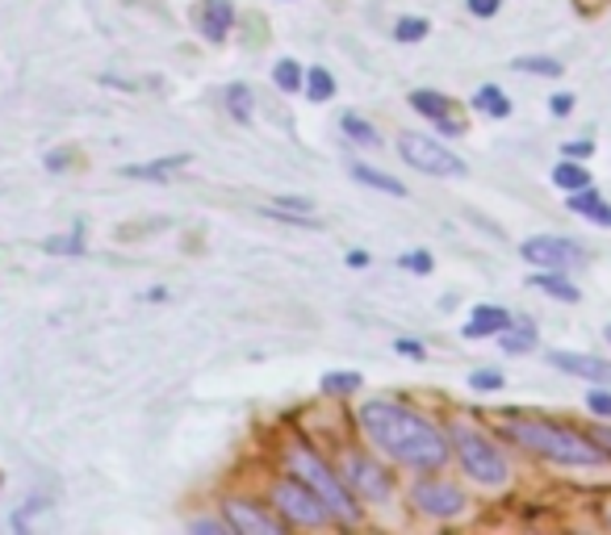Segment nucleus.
<instances>
[{"label": "nucleus", "instance_id": "13", "mask_svg": "<svg viewBox=\"0 0 611 535\" xmlns=\"http://www.w3.org/2000/svg\"><path fill=\"white\" fill-rule=\"evenodd\" d=\"M197 26H201V34L210 42H223L230 34V26H235V4L230 0H206L197 9Z\"/></svg>", "mask_w": 611, "mask_h": 535}, {"label": "nucleus", "instance_id": "18", "mask_svg": "<svg viewBox=\"0 0 611 535\" xmlns=\"http://www.w3.org/2000/svg\"><path fill=\"white\" fill-rule=\"evenodd\" d=\"M264 214L285 218V222H315V201L311 197H273V206H264Z\"/></svg>", "mask_w": 611, "mask_h": 535}, {"label": "nucleus", "instance_id": "23", "mask_svg": "<svg viewBox=\"0 0 611 535\" xmlns=\"http://www.w3.org/2000/svg\"><path fill=\"white\" fill-rule=\"evenodd\" d=\"M553 185L565 192L582 189V185H591V172L582 168V159H561L558 168H553Z\"/></svg>", "mask_w": 611, "mask_h": 535}, {"label": "nucleus", "instance_id": "9", "mask_svg": "<svg viewBox=\"0 0 611 535\" xmlns=\"http://www.w3.org/2000/svg\"><path fill=\"white\" fill-rule=\"evenodd\" d=\"M223 518H227L230 532L239 535H285V518H277L273 511H264L260 502L252 498H227L223 502Z\"/></svg>", "mask_w": 611, "mask_h": 535}, {"label": "nucleus", "instance_id": "19", "mask_svg": "<svg viewBox=\"0 0 611 535\" xmlns=\"http://www.w3.org/2000/svg\"><path fill=\"white\" fill-rule=\"evenodd\" d=\"M536 344H541V339H536V327H532V323H520V327L511 323V327L499 335V347H503L506 356H528Z\"/></svg>", "mask_w": 611, "mask_h": 535}, {"label": "nucleus", "instance_id": "41", "mask_svg": "<svg viewBox=\"0 0 611 535\" xmlns=\"http://www.w3.org/2000/svg\"><path fill=\"white\" fill-rule=\"evenodd\" d=\"M348 268H368V251H348Z\"/></svg>", "mask_w": 611, "mask_h": 535}, {"label": "nucleus", "instance_id": "37", "mask_svg": "<svg viewBox=\"0 0 611 535\" xmlns=\"http://www.w3.org/2000/svg\"><path fill=\"white\" fill-rule=\"evenodd\" d=\"M591 151H594L591 139H578V142H565V147H561V156L565 159H591Z\"/></svg>", "mask_w": 611, "mask_h": 535}, {"label": "nucleus", "instance_id": "44", "mask_svg": "<svg viewBox=\"0 0 611 535\" xmlns=\"http://www.w3.org/2000/svg\"><path fill=\"white\" fill-rule=\"evenodd\" d=\"M608 523H611V511H608Z\"/></svg>", "mask_w": 611, "mask_h": 535}, {"label": "nucleus", "instance_id": "34", "mask_svg": "<svg viewBox=\"0 0 611 535\" xmlns=\"http://www.w3.org/2000/svg\"><path fill=\"white\" fill-rule=\"evenodd\" d=\"M587 410H591L594 418H611V389H591Z\"/></svg>", "mask_w": 611, "mask_h": 535}, {"label": "nucleus", "instance_id": "38", "mask_svg": "<svg viewBox=\"0 0 611 535\" xmlns=\"http://www.w3.org/2000/svg\"><path fill=\"white\" fill-rule=\"evenodd\" d=\"M465 4H470L473 18H494L503 9V0H465Z\"/></svg>", "mask_w": 611, "mask_h": 535}, {"label": "nucleus", "instance_id": "32", "mask_svg": "<svg viewBox=\"0 0 611 535\" xmlns=\"http://www.w3.org/2000/svg\"><path fill=\"white\" fill-rule=\"evenodd\" d=\"M398 268H406V273H415V277H427V273L436 268V259H432V251H423V247H415V251H402V256H398Z\"/></svg>", "mask_w": 611, "mask_h": 535}, {"label": "nucleus", "instance_id": "39", "mask_svg": "<svg viewBox=\"0 0 611 535\" xmlns=\"http://www.w3.org/2000/svg\"><path fill=\"white\" fill-rule=\"evenodd\" d=\"M549 109H553L558 118H570V113H574V92H558V97H549Z\"/></svg>", "mask_w": 611, "mask_h": 535}, {"label": "nucleus", "instance_id": "14", "mask_svg": "<svg viewBox=\"0 0 611 535\" xmlns=\"http://www.w3.org/2000/svg\"><path fill=\"white\" fill-rule=\"evenodd\" d=\"M511 327V314L503 306H473L470 323H465V339H490Z\"/></svg>", "mask_w": 611, "mask_h": 535}, {"label": "nucleus", "instance_id": "43", "mask_svg": "<svg viewBox=\"0 0 611 535\" xmlns=\"http://www.w3.org/2000/svg\"><path fill=\"white\" fill-rule=\"evenodd\" d=\"M603 339H608V344H611V323H608V327H603Z\"/></svg>", "mask_w": 611, "mask_h": 535}, {"label": "nucleus", "instance_id": "36", "mask_svg": "<svg viewBox=\"0 0 611 535\" xmlns=\"http://www.w3.org/2000/svg\"><path fill=\"white\" fill-rule=\"evenodd\" d=\"M189 527H193L197 535H227V532H230L227 518H223V523H214V518H193Z\"/></svg>", "mask_w": 611, "mask_h": 535}, {"label": "nucleus", "instance_id": "5", "mask_svg": "<svg viewBox=\"0 0 611 535\" xmlns=\"http://www.w3.org/2000/svg\"><path fill=\"white\" fill-rule=\"evenodd\" d=\"M273 502H277V515L285 518L289 527H327L335 518L332 511H327V502L318 498L297 473L273 482Z\"/></svg>", "mask_w": 611, "mask_h": 535}, {"label": "nucleus", "instance_id": "8", "mask_svg": "<svg viewBox=\"0 0 611 535\" xmlns=\"http://www.w3.org/2000/svg\"><path fill=\"white\" fill-rule=\"evenodd\" d=\"M411 502L432 518H456V515H465V506H470L465 489L453 482H444V477H423V482H415L411 485Z\"/></svg>", "mask_w": 611, "mask_h": 535}, {"label": "nucleus", "instance_id": "17", "mask_svg": "<svg viewBox=\"0 0 611 535\" xmlns=\"http://www.w3.org/2000/svg\"><path fill=\"white\" fill-rule=\"evenodd\" d=\"M528 285H536V289H544V294L558 297V301H565V306H578V301H582V289H578L574 280L561 277V273H553V268H549V273H532Z\"/></svg>", "mask_w": 611, "mask_h": 535}, {"label": "nucleus", "instance_id": "25", "mask_svg": "<svg viewBox=\"0 0 611 535\" xmlns=\"http://www.w3.org/2000/svg\"><path fill=\"white\" fill-rule=\"evenodd\" d=\"M335 97V76L327 68H306V101H332Z\"/></svg>", "mask_w": 611, "mask_h": 535}, {"label": "nucleus", "instance_id": "33", "mask_svg": "<svg viewBox=\"0 0 611 535\" xmlns=\"http://www.w3.org/2000/svg\"><path fill=\"white\" fill-rule=\"evenodd\" d=\"M506 377L499 373V368H477V373H470V389H477V394H494V389H503Z\"/></svg>", "mask_w": 611, "mask_h": 535}, {"label": "nucleus", "instance_id": "20", "mask_svg": "<svg viewBox=\"0 0 611 535\" xmlns=\"http://www.w3.org/2000/svg\"><path fill=\"white\" fill-rule=\"evenodd\" d=\"M339 130H344V135H348V139L356 142V147H373V151L382 147V135H377V126H373L368 118H361V113H344V118H339Z\"/></svg>", "mask_w": 611, "mask_h": 535}, {"label": "nucleus", "instance_id": "26", "mask_svg": "<svg viewBox=\"0 0 611 535\" xmlns=\"http://www.w3.org/2000/svg\"><path fill=\"white\" fill-rule=\"evenodd\" d=\"M511 68H515V71H528V76H549V80L565 76V63L549 59V55H520V59H515Z\"/></svg>", "mask_w": 611, "mask_h": 535}, {"label": "nucleus", "instance_id": "10", "mask_svg": "<svg viewBox=\"0 0 611 535\" xmlns=\"http://www.w3.org/2000/svg\"><path fill=\"white\" fill-rule=\"evenodd\" d=\"M520 256L532 264V268H553V273H565L570 264H587V247H578L570 239H553V235H536L520 247Z\"/></svg>", "mask_w": 611, "mask_h": 535}, {"label": "nucleus", "instance_id": "16", "mask_svg": "<svg viewBox=\"0 0 611 535\" xmlns=\"http://www.w3.org/2000/svg\"><path fill=\"white\" fill-rule=\"evenodd\" d=\"M570 214H582V218H591L594 226H611V206L591 189V185H582V189L570 192Z\"/></svg>", "mask_w": 611, "mask_h": 535}, {"label": "nucleus", "instance_id": "6", "mask_svg": "<svg viewBox=\"0 0 611 535\" xmlns=\"http://www.w3.org/2000/svg\"><path fill=\"white\" fill-rule=\"evenodd\" d=\"M398 156L406 159V168H420L423 176H465V159L453 156L449 147H440L427 135H402L398 139Z\"/></svg>", "mask_w": 611, "mask_h": 535}, {"label": "nucleus", "instance_id": "27", "mask_svg": "<svg viewBox=\"0 0 611 535\" xmlns=\"http://www.w3.org/2000/svg\"><path fill=\"white\" fill-rule=\"evenodd\" d=\"M42 251H47V256H85V235H80V230L51 235V239H42Z\"/></svg>", "mask_w": 611, "mask_h": 535}, {"label": "nucleus", "instance_id": "40", "mask_svg": "<svg viewBox=\"0 0 611 535\" xmlns=\"http://www.w3.org/2000/svg\"><path fill=\"white\" fill-rule=\"evenodd\" d=\"M574 4H578V13H582V18H594L599 9H608L611 0H574Z\"/></svg>", "mask_w": 611, "mask_h": 535}, {"label": "nucleus", "instance_id": "3", "mask_svg": "<svg viewBox=\"0 0 611 535\" xmlns=\"http://www.w3.org/2000/svg\"><path fill=\"white\" fill-rule=\"evenodd\" d=\"M289 468H294L297 477L315 489L318 498L327 502V511H332L339 523H348V527L352 523H361V502L352 498L348 482H339V473H335V468L327 465L318 452H311V448H302V444H297V448L289 452Z\"/></svg>", "mask_w": 611, "mask_h": 535}, {"label": "nucleus", "instance_id": "11", "mask_svg": "<svg viewBox=\"0 0 611 535\" xmlns=\"http://www.w3.org/2000/svg\"><path fill=\"white\" fill-rule=\"evenodd\" d=\"M406 101H411L415 113H423V118L432 121L444 139H461V135H465V118L456 113L453 97H444V92H436V88H415Z\"/></svg>", "mask_w": 611, "mask_h": 535}, {"label": "nucleus", "instance_id": "31", "mask_svg": "<svg viewBox=\"0 0 611 535\" xmlns=\"http://www.w3.org/2000/svg\"><path fill=\"white\" fill-rule=\"evenodd\" d=\"M42 168L47 172H71V168H80V151L76 147H55V151H47Z\"/></svg>", "mask_w": 611, "mask_h": 535}, {"label": "nucleus", "instance_id": "1", "mask_svg": "<svg viewBox=\"0 0 611 535\" xmlns=\"http://www.w3.org/2000/svg\"><path fill=\"white\" fill-rule=\"evenodd\" d=\"M361 427L385 456H394L398 465L415 468V473H440L449 465V435L440 432L432 418H423L420 410H411L402 402H390V397L365 402Z\"/></svg>", "mask_w": 611, "mask_h": 535}, {"label": "nucleus", "instance_id": "24", "mask_svg": "<svg viewBox=\"0 0 611 535\" xmlns=\"http://www.w3.org/2000/svg\"><path fill=\"white\" fill-rule=\"evenodd\" d=\"M273 85H277L280 92H302V88H306V68H302L297 59H277Z\"/></svg>", "mask_w": 611, "mask_h": 535}, {"label": "nucleus", "instance_id": "7", "mask_svg": "<svg viewBox=\"0 0 611 535\" xmlns=\"http://www.w3.org/2000/svg\"><path fill=\"white\" fill-rule=\"evenodd\" d=\"M339 468H344L348 489H356L365 502H390V494H394L390 468H382L377 460H368L365 452H348V456L339 460Z\"/></svg>", "mask_w": 611, "mask_h": 535}, {"label": "nucleus", "instance_id": "42", "mask_svg": "<svg viewBox=\"0 0 611 535\" xmlns=\"http://www.w3.org/2000/svg\"><path fill=\"white\" fill-rule=\"evenodd\" d=\"M594 439H599V444H603V448L611 452V432H599V435H594Z\"/></svg>", "mask_w": 611, "mask_h": 535}, {"label": "nucleus", "instance_id": "30", "mask_svg": "<svg viewBox=\"0 0 611 535\" xmlns=\"http://www.w3.org/2000/svg\"><path fill=\"white\" fill-rule=\"evenodd\" d=\"M427 34H432V21L427 18H398L394 21V38H398V42H423Z\"/></svg>", "mask_w": 611, "mask_h": 535}, {"label": "nucleus", "instance_id": "15", "mask_svg": "<svg viewBox=\"0 0 611 535\" xmlns=\"http://www.w3.org/2000/svg\"><path fill=\"white\" fill-rule=\"evenodd\" d=\"M185 164H193L189 151H180V156H164V159H151V164H130L122 168L126 180H173Z\"/></svg>", "mask_w": 611, "mask_h": 535}, {"label": "nucleus", "instance_id": "2", "mask_svg": "<svg viewBox=\"0 0 611 535\" xmlns=\"http://www.w3.org/2000/svg\"><path fill=\"white\" fill-rule=\"evenodd\" d=\"M506 435L520 444V448L536 452L544 460H558V465L574 468H611V452L591 439V435L574 432V427H561V423H544V418H511Z\"/></svg>", "mask_w": 611, "mask_h": 535}, {"label": "nucleus", "instance_id": "12", "mask_svg": "<svg viewBox=\"0 0 611 535\" xmlns=\"http://www.w3.org/2000/svg\"><path fill=\"white\" fill-rule=\"evenodd\" d=\"M549 364L570 373V377L594 380V385H608L611 380V364L599 360V356H587V351H549Z\"/></svg>", "mask_w": 611, "mask_h": 535}, {"label": "nucleus", "instance_id": "4", "mask_svg": "<svg viewBox=\"0 0 611 535\" xmlns=\"http://www.w3.org/2000/svg\"><path fill=\"white\" fill-rule=\"evenodd\" d=\"M449 435H453V448H456V456H461V468L470 473L473 482L490 485V489L506 485V477H511L506 456L494 448V444H490V439L477 432V427H470V423H453V427H449Z\"/></svg>", "mask_w": 611, "mask_h": 535}, {"label": "nucleus", "instance_id": "35", "mask_svg": "<svg viewBox=\"0 0 611 535\" xmlns=\"http://www.w3.org/2000/svg\"><path fill=\"white\" fill-rule=\"evenodd\" d=\"M394 351H398V356H411V360H427V347H423L420 339H406V335L394 339Z\"/></svg>", "mask_w": 611, "mask_h": 535}, {"label": "nucleus", "instance_id": "29", "mask_svg": "<svg viewBox=\"0 0 611 535\" xmlns=\"http://www.w3.org/2000/svg\"><path fill=\"white\" fill-rule=\"evenodd\" d=\"M361 389V373H327L323 377V394L327 397H348Z\"/></svg>", "mask_w": 611, "mask_h": 535}, {"label": "nucleus", "instance_id": "22", "mask_svg": "<svg viewBox=\"0 0 611 535\" xmlns=\"http://www.w3.org/2000/svg\"><path fill=\"white\" fill-rule=\"evenodd\" d=\"M352 176H356L361 185H368V189L390 192V197H406V185H402V180H394V176L377 172V168H368V164H352Z\"/></svg>", "mask_w": 611, "mask_h": 535}, {"label": "nucleus", "instance_id": "21", "mask_svg": "<svg viewBox=\"0 0 611 535\" xmlns=\"http://www.w3.org/2000/svg\"><path fill=\"white\" fill-rule=\"evenodd\" d=\"M473 109L477 113H490V118H511V101L499 85H482L473 92Z\"/></svg>", "mask_w": 611, "mask_h": 535}, {"label": "nucleus", "instance_id": "28", "mask_svg": "<svg viewBox=\"0 0 611 535\" xmlns=\"http://www.w3.org/2000/svg\"><path fill=\"white\" fill-rule=\"evenodd\" d=\"M227 109L235 121H244V126H252V88L247 85H230L227 88Z\"/></svg>", "mask_w": 611, "mask_h": 535}]
</instances>
